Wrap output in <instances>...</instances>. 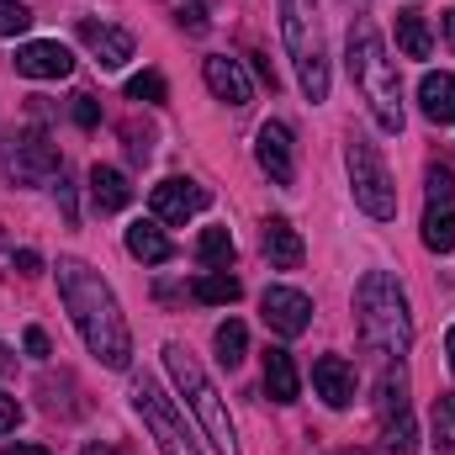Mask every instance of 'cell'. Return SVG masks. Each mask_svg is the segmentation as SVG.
I'll return each instance as SVG.
<instances>
[{"label":"cell","mask_w":455,"mask_h":455,"mask_svg":"<svg viewBox=\"0 0 455 455\" xmlns=\"http://www.w3.org/2000/svg\"><path fill=\"white\" fill-rule=\"evenodd\" d=\"M16 424H21V403H16V397H5V392H0V435H11V429H16Z\"/></svg>","instance_id":"obj_33"},{"label":"cell","mask_w":455,"mask_h":455,"mask_svg":"<svg viewBox=\"0 0 455 455\" xmlns=\"http://www.w3.org/2000/svg\"><path fill=\"white\" fill-rule=\"evenodd\" d=\"M313 392H318L329 408H349V403H355V371L344 365L339 355H318V360H313Z\"/></svg>","instance_id":"obj_16"},{"label":"cell","mask_w":455,"mask_h":455,"mask_svg":"<svg viewBox=\"0 0 455 455\" xmlns=\"http://www.w3.org/2000/svg\"><path fill=\"white\" fill-rule=\"evenodd\" d=\"M0 455H48V451H43V445H21V440H16V445H5Z\"/></svg>","instance_id":"obj_37"},{"label":"cell","mask_w":455,"mask_h":455,"mask_svg":"<svg viewBox=\"0 0 455 455\" xmlns=\"http://www.w3.org/2000/svg\"><path fill=\"white\" fill-rule=\"evenodd\" d=\"M164 371H170L175 392L186 397V408L196 413V424H202V435L212 440V451L218 455H238V435H233L228 403H223V392L212 387V376L202 371V360H196L186 344H164Z\"/></svg>","instance_id":"obj_4"},{"label":"cell","mask_w":455,"mask_h":455,"mask_svg":"<svg viewBox=\"0 0 455 455\" xmlns=\"http://www.w3.org/2000/svg\"><path fill=\"white\" fill-rule=\"evenodd\" d=\"M80 43L96 53V64L101 69H122L127 59H132V32H122V27H112V21H80Z\"/></svg>","instance_id":"obj_15"},{"label":"cell","mask_w":455,"mask_h":455,"mask_svg":"<svg viewBox=\"0 0 455 455\" xmlns=\"http://www.w3.org/2000/svg\"><path fill=\"white\" fill-rule=\"evenodd\" d=\"M207 202H212V196H207V186L180 180V175H170V180H159V186L148 191V207H154V218H159V223H186V218H196Z\"/></svg>","instance_id":"obj_12"},{"label":"cell","mask_w":455,"mask_h":455,"mask_svg":"<svg viewBox=\"0 0 455 455\" xmlns=\"http://www.w3.org/2000/svg\"><path fill=\"white\" fill-rule=\"evenodd\" d=\"M397 48L408 53V59H429L435 53V32H429V21H424V11H397Z\"/></svg>","instance_id":"obj_22"},{"label":"cell","mask_w":455,"mask_h":455,"mask_svg":"<svg viewBox=\"0 0 455 455\" xmlns=\"http://www.w3.org/2000/svg\"><path fill=\"white\" fill-rule=\"evenodd\" d=\"M355 323H360V339L371 355L381 360H403L413 349V313H408V297L397 286V275L387 270H365L360 286H355Z\"/></svg>","instance_id":"obj_2"},{"label":"cell","mask_w":455,"mask_h":455,"mask_svg":"<svg viewBox=\"0 0 455 455\" xmlns=\"http://www.w3.org/2000/svg\"><path fill=\"white\" fill-rule=\"evenodd\" d=\"M16 270H21V275H37V270H43V259H37L32 249H21V254H16Z\"/></svg>","instance_id":"obj_34"},{"label":"cell","mask_w":455,"mask_h":455,"mask_svg":"<svg viewBox=\"0 0 455 455\" xmlns=\"http://www.w3.org/2000/svg\"><path fill=\"white\" fill-rule=\"evenodd\" d=\"M85 455H112V445H85Z\"/></svg>","instance_id":"obj_40"},{"label":"cell","mask_w":455,"mask_h":455,"mask_svg":"<svg viewBox=\"0 0 455 455\" xmlns=\"http://www.w3.org/2000/svg\"><path fill=\"white\" fill-rule=\"evenodd\" d=\"M180 21H186L191 32H207V0H186V5H180Z\"/></svg>","instance_id":"obj_30"},{"label":"cell","mask_w":455,"mask_h":455,"mask_svg":"<svg viewBox=\"0 0 455 455\" xmlns=\"http://www.w3.org/2000/svg\"><path fill=\"white\" fill-rule=\"evenodd\" d=\"M376 419H381V435H387V451L392 455L419 451V424H413V408H408V371H403V360H381Z\"/></svg>","instance_id":"obj_7"},{"label":"cell","mask_w":455,"mask_h":455,"mask_svg":"<svg viewBox=\"0 0 455 455\" xmlns=\"http://www.w3.org/2000/svg\"><path fill=\"white\" fill-rule=\"evenodd\" d=\"M265 397L270 403H297L302 397V376H297V365H291L286 349H270L265 355Z\"/></svg>","instance_id":"obj_20"},{"label":"cell","mask_w":455,"mask_h":455,"mask_svg":"<svg viewBox=\"0 0 455 455\" xmlns=\"http://www.w3.org/2000/svg\"><path fill=\"white\" fill-rule=\"evenodd\" d=\"M75 122H80V127H96V122H101L96 96H75Z\"/></svg>","instance_id":"obj_31"},{"label":"cell","mask_w":455,"mask_h":455,"mask_svg":"<svg viewBox=\"0 0 455 455\" xmlns=\"http://www.w3.org/2000/svg\"><path fill=\"white\" fill-rule=\"evenodd\" d=\"M344 5H365V0H344Z\"/></svg>","instance_id":"obj_42"},{"label":"cell","mask_w":455,"mask_h":455,"mask_svg":"<svg viewBox=\"0 0 455 455\" xmlns=\"http://www.w3.org/2000/svg\"><path fill=\"white\" fill-rule=\"evenodd\" d=\"M445 413H451V419H455V392H451V397H445Z\"/></svg>","instance_id":"obj_41"},{"label":"cell","mask_w":455,"mask_h":455,"mask_svg":"<svg viewBox=\"0 0 455 455\" xmlns=\"http://www.w3.org/2000/svg\"><path fill=\"white\" fill-rule=\"evenodd\" d=\"M445 365H451V376H455V329L445 334Z\"/></svg>","instance_id":"obj_39"},{"label":"cell","mask_w":455,"mask_h":455,"mask_svg":"<svg viewBox=\"0 0 455 455\" xmlns=\"http://www.w3.org/2000/svg\"><path fill=\"white\" fill-rule=\"evenodd\" d=\"M21 344H27V355H32V360H48V355H53V344H48V334H43V329H27V334H21Z\"/></svg>","instance_id":"obj_32"},{"label":"cell","mask_w":455,"mask_h":455,"mask_svg":"<svg viewBox=\"0 0 455 455\" xmlns=\"http://www.w3.org/2000/svg\"><path fill=\"white\" fill-rule=\"evenodd\" d=\"M344 59H349V80L365 96L376 127L381 132H403V80H397V59H387V43L376 37V27H365V21L349 27Z\"/></svg>","instance_id":"obj_3"},{"label":"cell","mask_w":455,"mask_h":455,"mask_svg":"<svg viewBox=\"0 0 455 455\" xmlns=\"http://www.w3.org/2000/svg\"><path fill=\"white\" fill-rule=\"evenodd\" d=\"M59 207H64V218H69V223H75V191H69V186H64V180H59Z\"/></svg>","instance_id":"obj_36"},{"label":"cell","mask_w":455,"mask_h":455,"mask_svg":"<svg viewBox=\"0 0 455 455\" xmlns=\"http://www.w3.org/2000/svg\"><path fill=\"white\" fill-rule=\"evenodd\" d=\"M127 96H132V101H148V107H159V101L170 96V85H164V75L143 69V75H132V80H127Z\"/></svg>","instance_id":"obj_27"},{"label":"cell","mask_w":455,"mask_h":455,"mask_svg":"<svg viewBox=\"0 0 455 455\" xmlns=\"http://www.w3.org/2000/svg\"><path fill=\"white\" fill-rule=\"evenodd\" d=\"M0 175L16 186H48L59 175V148L43 132H11L0 143Z\"/></svg>","instance_id":"obj_9"},{"label":"cell","mask_w":455,"mask_h":455,"mask_svg":"<svg viewBox=\"0 0 455 455\" xmlns=\"http://www.w3.org/2000/svg\"><path fill=\"white\" fill-rule=\"evenodd\" d=\"M59 297H64L69 323L85 339V349L101 365L127 371L132 365V334H127V318L116 307L112 286L101 281V270H91L85 259H59Z\"/></svg>","instance_id":"obj_1"},{"label":"cell","mask_w":455,"mask_h":455,"mask_svg":"<svg viewBox=\"0 0 455 455\" xmlns=\"http://www.w3.org/2000/svg\"><path fill=\"white\" fill-rule=\"evenodd\" d=\"M16 75H27V80H64V75H75V53L64 43H21L16 48Z\"/></svg>","instance_id":"obj_13"},{"label":"cell","mask_w":455,"mask_h":455,"mask_svg":"<svg viewBox=\"0 0 455 455\" xmlns=\"http://www.w3.org/2000/svg\"><path fill=\"white\" fill-rule=\"evenodd\" d=\"M254 69H259V80H265V85H270V91H275V85H281V80H275V69H270V59H259V53H254Z\"/></svg>","instance_id":"obj_35"},{"label":"cell","mask_w":455,"mask_h":455,"mask_svg":"<svg viewBox=\"0 0 455 455\" xmlns=\"http://www.w3.org/2000/svg\"><path fill=\"white\" fill-rule=\"evenodd\" d=\"M259 313H265V323H270L281 339H297V334H307V323H313V297L297 291V286H270V291L259 297Z\"/></svg>","instance_id":"obj_10"},{"label":"cell","mask_w":455,"mask_h":455,"mask_svg":"<svg viewBox=\"0 0 455 455\" xmlns=\"http://www.w3.org/2000/svg\"><path fill=\"white\" fill-rule=\"evenodd\" d=\"M127 254L132 259H143V265H164L175 249H170V238L159 233V218H138V223H127Z\"/></svg>","instance_id":"obj_19"},{"label":"cell","mask_w":455,"mask_h":455,"mask_svg":"<svg viewBox=\"0 0 455 455\" xmlns=\"http://www.w3.org/2000/svg\"><path fill=\"white\" fill-rule=\"evenodd\" d=\"M132 408L143 413V424H148L159 455H202V445H196L191 429H186V419L175 413V403H170L154 381H138V387H132Z\"/></svg>","instance_id":"obj_8"},{"label":"cell","mask_w":455,"mask_h":455,"mask_svg":"<svg viewBox=\"0 0 455 455\" xmlns=\"http://www.w3.org/2000/svg\"><path fill=\"white\" fill-rule=\"evenodd\" d=\"M32 27V11L21 5V0H0V37H16V32H27Z\"/></svg>","instance_id":"obj_29"},{"label":"cell","mask_w":455,"mask_h":455,"mask_svg":"<svg viewBox=\"0 0 455 455\" xmlns=\"http://www.w3.org/2000/svg\"><path fill=\"white\" fill-rule=\"evenodd\" d=\"M254 159L259 170L275 180V186H291L297 180V143H291V127L286 122H265L254 132Z\"/></svg>","instance_id":"obj_11"},{"label":"cell","mask_w":455,"mask_h":455,"mask_svg":"<svg viewBox=\"0 0 455 455\" xmlns=\"http://www.w3.org/2000/svg\"><path fill=\"white\" fill-rule=\"evenodd\" d=\"M424 243H429L435 254H451L455 249V212L451 207H429V212H424Z\"/></svg>","instance_id":"obj_25"},{"label":"cell","mask_w":455,"mask_h":455,"mask_svg":"<svg viewBox=\"0 0 455 455\" xmlns=\"http://www.w3.org/2000/svg\"><path fill=\"white\" fill-rule=\"evenodd\" d=\"M429 207H451V196H455V170L451 164H429Z\"/></svg>","instance_id":"obj_28"},{"label":"cell","mask_w":455,"mask_h":455,"mask_svg":"<svg viewBox=\"0 0 455 455\" xmlns=\"http://www.w3.org/2000/svg\"><path fill=\"white\" fill-rule=\"evenodd\" d=\"M202 80H207V91L218 101H228V107H249L254 101V85H249V75H243L238 59H223V53L202 59Z\"/></svg>","instance_id":"obj_14"},{"label":"cell","mask_w":455,"mask_h":455,"mask_svg":"<svg viewBox=\"0 0 455 455\" xmlns=\"http://www.w3.org/2000/svg\"><path fill=\"white\" fill-rule=\"evenodd\" d=\"M419 101H424V116H429V122L455 127V75H445V69L435 75V69H429V75L419 80Z\"/></svg>","instance_id":"obj_18"},{"label":"cell","mask_w":455,"mask_h":455,"mask_svg":"<svg viewBox=\"0 0 455 455\" xmlns=\"http://www.w3.org/2000/svg\"><path fill=\"white\" fill-rule=\"evenodd\" d=\"M243 349H249V329H243L238 318H228L223 329H218V360H223V365H238Z\"/></svg>","instance_id":"obj_26"},{"label":"cell","mask_w":455,"mask_h":455,"mask_svg":"<svg viewBox=\"0 0 455 455\" xmlns=\"http://www.w3.org/2000/svg\"><path fill=\"white\" fill-rule=\"evenodd\" d=\"M259 243H265V259L275 265V270H297L302 265V233L286 223V218H265V233H259Z\"/></svg>","instance_id":"obj_17"},{"label":"cell","mask_w":455,"mask_h":455,"mask_svg":"<svg viewBox=\"0 0 455 455\" xmlns=\"http://www.w3.org/2000/svg\"><path fill=\"white\" fill-rule=\"evenodd\" d=\"M196 259H202L207 270H228V265H233V233H228V228H202Z\"/></svg>","instance_id":"obj_24"},{"label":"cell","mask_w":455,"mask_h":455,"mask_svg":"<svg viewBox=\"0 0 455 455\" xmlns=\"http://www.w3.org/2000/svg\"><path fill=\"white\" fill-rule=\"evenodd\" d=\"M440 27H445V43H451V48H455V5H451V11H445V16H440Z\"/></svg>","instance_id":"obj_38"},{"label":"cell","mask_w":455,"mask_h":455,"mask_svg":"<svg viewBox=\"0 0 455 455\" xmlns=\"http://www.w3.org/2000/svg\"><path fill=\"white\" fill-rule=\"evenodd\" d=\"M91 202H96V212H122V207L132 202L127 175L112 170V164H96V170H91Z\"/></svg>","instance_id":"obj_21"},{"label":"cell","mask_w":455,"mask_h":455,"mask_svg":"<svg viewBox=\"0 0 455 455\" xmlns=\"http://www.w3.org/2000/svg\"><path fill=\"white\" fill-rule=\"evenodd\" d=\"M191 297H196V302H212V307H228V302L243 297V286H238V275H228V270H207V275L191 281Z\"/></svg>","instance_id":"obj_23"},{"label":"cell","mask_w":455,"mask_h":455,"mask_svg":"<svg viewBox=\"0 0 455 455\" xmlns=\"http://www.w3.org/2000/svg\"><path fill=\"white\" fill-rule=\"evenodd\" d=\"M281 43L297 64V85L302 96L318 107L329 101V53H323V27H318V5L313 0H281Z\"/></svg>","instance_id":"obj_5"},{"label":"cell","mask_w":455,"mask_h":455,"mask_svg":"<svg viewBox=\"0 0 455 455\" xmlns=\"http://www.w3.org/2000/svg\"><path fill=\"white\" fill-rule=\"evenodd\" d=\"M344 164H349V186H355V207L365 212V218H376V223H387V218H397V186H392V175H387V159H381V148L371 143V138H349L344 143Z\"/></svg>","instance_id":"obj_6"}]
</instances>
